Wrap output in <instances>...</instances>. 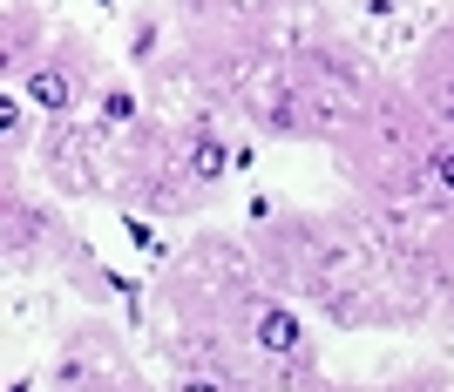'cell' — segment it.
I'll use <instances>...</instances> for the list:
<instances>
[{
    "instance_id": "1",
    "label": "cell",
    "mask_w": 454,
    "mask_h": 392,
    "mask_svg": "<svg viewBox=\"0 0 454 392\" xmlns=\"http://www.w3.org/2000/svg\"><path fill=\"white\" fill-rule=\"evenodd\" d=\"M245 237L265 278L333 332L454 338V217L353 189L325 210H278L258 196Z\"/></svg>"
},
{
    "instance_id": "2",
    "label": "cell",
    "mask_w": 454,
    "mask_h": 392,
    "mask_svg": "<svg viewBox=\"0 0 454 392\" xmlns=\"http://www.w3.org/2000/svg\"><path fill=\"white\" fill-rule=\"evenodd\" d=\"M156 352L170 365H204L251 392H333L319 358V318L265 278L238 230H197L156 264Z\"/></svg>"
},
{
    "instance_id": "3",
    "label": "cell",
    "mask_w": 454,
    "mask_h": 392,
    "mask_svg": "<svg viewBox=\"0 0 454 392\" xmlns=\"http://www.w3.org/2000/svg\"><path fill=\"white\" fill-rule=\"evenodd\" d=\"M238 169H245V142H231L217 109H190L176 122L150 109L143 122L109 135V204L156 224H184L224 196Z\"/></svg>"
},
{
    "instance_id": "4",
    "label": "cell",
    "mask_w": 454,
    "mask_h": 392,
    "mask_svg": "<svg viewBox=\"0 0 454 392\" xmlns=\"http://www.w3.org/2000/svg\"><path fill=\"white\" fill-rule=\"evenodd\" d=\"M434 109L414 95L407 75L380 68L373 88L360 95V109L340 122V135L325 142V163L340 176V189L373 196V204H420V169L434 150Z\"/></svg>"
},
{
    "instance_id": "5",
    "label": "cell",
    "mask_w": 454,
    "mask_h": 392,
    "mask_svg": "<svg viewBox=\"0 0 454 392\" xmlns=\"http://www.w3.org/2000/svg\"><path fill=\"white\" fill-rule=\"evenodd\" d=\"M0 257H7L14 278H55L89 304H109V298L143 304L150 298V291H136L129 278H115L109 264L95 257V243L68 224L61 196L27 183V156H0Z\"/></svg>"
},
{
    "instance_id": "6",
    "label": "cell",
    "mask_w": 454,
    "mask_h": 392,
    "mask_svg": "<svg viewBox=\"0 0 454 392\" xmlns=\"http://www.w3.org/2000/svg\"><path fill=\"white\" fill-rule=\"evenodd\" d=\"M41 379H48V392H156L150 373L136 365L122 325L102 318V311H82V318L61 325Z\"/></svg>"
},
{
    "instance_id": "7",
    "label": "cell",
    "mask_w": 454,
    "mask_h": 392,
    "mask_svg": "<svg viewBox=\"0 0 454 392\" xmlns=\"http://www.w3.org/2000/svg\"><path fill=\"white\" fill-rule=\"evenodd\" d=\"M14 88L27 95V109H35L41 122H75V115L95 109V95H102V55H95V41L82 35V27H61V35L48 41V55H41Z\"/></svg>"
},
{
    "instance_id": "8",
    "label": "cell",
    "mask_w": 454,
    "mask_h": 392,
    "mask_svg": "<svg viewBox=\"0 0 454 392\" xmlns=\"http://www.w3.org/2000/svg\"><path fill=\"white\" fill-rule=\"evenodd\" d=\"M55 35H61V20L41 14V0H0V81L14 88V81L48 55Z\"/></svg>"
},
{
    "instance_id": "9",
    "label": "cell",
    "mask_w": 454,
    "mask_h": 392,
    "mask_svg": "<svg viewBox=\"0 0 454 392\" xmlns=\"http://www.w3.org/2000/svg\"><path fill=\"white\" fill-rule=\"evenodd\" d=\"M400 75L414 81V95L427 102V109H434V102H448V95H454V14L434 20V27L420 35V48L407 55V68H400Z\"/></svg>"
},
{
    "instance_id": "10",
    "label": "cell",
    "mask_w": 454,
    "mask_h": 392,
    "mask_svg": "<svg viewBox=\"0 0 454 392\" xmlns=\"http://www.w3.org/2000/svg\"><path fill=\"white\" fill-rule=\"evenodd\" d=\"M420 210L454 217V129H441L434 150H427V169H420Z\"/></svg>"
},
{
    "instance_id": "11",
    "label": "cell",
    "mask_w": 454,
    "mask_h": 392,
    "mask_svg": "<svg viewBox=\"0 0 454 392\" xmlns=\"http://www.w3.org/2000/svg\"><path fill=\"white\" fill-rule=\"evenodd\" d=\"M333 392H454V365L420 358V365H407V373H394V379H360V386L333 379Z\"/></svg>"
},
{
    "instance_id": "12",
    "label": "cell",
    "mask_w": 454,
    "mask_h": 392,
    "mask_svg": "<svg viewBox=\"0 0 454 392\" xmlns=\"http://www.w3.org/2000/svg\"><path fill=\"white\" fill-rule=\"evenodd\" d=\"M163 27H176V20H163V0L136 7V20H129V61L136 68H156V61H163Z\"/></svg>"
},
{
    "instance_id": "13",
    "label": "cell",
    "mask_w": 454,
    "mask_h": 392,
    "mask_svg": "<svg viewBox=\"0 0 454 392\" xmlns=\"http://www.w3.org/2000/svg\"><path fill=\"white\" fill-rule=\"evenodd\" d=\"M41 386V373H14V379H7V392H35Z\"/></svg>"
}]
</instances>
